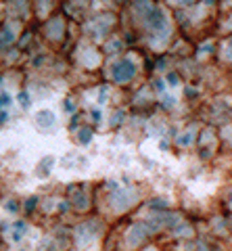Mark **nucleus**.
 <instances>
[{"instance_id": "0eeeda50", "label": "nucleus", "mask_w": 232, "mask_h": 251, "mask_svg": "<svg viewBox=\"0 0 232 251\" xmlns=\"http://www.w3.org/2000/svg\"><path fill=\"white\" fill-rule=\"evenodd\" d=\"M19 100H21V103H23V105H27V103H29L27 94H19Z\"/></svg>"}, {"instance_id": "f03ea898", "label": "nucleus", "mask_w": 232, "mask_h": 251, "mask_svg": "<svg viewBox=\"0 0 232 251\" xmlns=\"http://www.w3.org/2000/svg\"><path fill=\"white\" fill-rule=\"evenodd\" d=\"M195 251H226V247H224V243L213 239L211 234H203V237L195 239Z\"/></svg>"}, {"instance_id": "1a4fd4ad", "label": "nucleus", "mask_w": 232, "mask_h": 251, "mask_svg": "<svg viewBox=\"0 0 232 251\" xmlns=\"http://www.w3.org/2000/svg\"><path fill=\"white\" fill-rule=\"evenodd\" d=\"M140 251H159V249H157V247H153V245H151V247H142Z\"/></svg>"}, {"instance_id": "20e7f679", "label": "nucleus", "mask_w": 232, "mask_h": 251, "mask_svg": "<svg viewBox=\"0 0 232 251\" xmlns=\"http://www.w3.org/2000/svg\"><path fill=\"white\" fill-rule=\"evenodd\" d=\"M36 122H38V126L46 128V126H52V124H55V115H52L50 111H40V113L36 115Z\"/></svg>"}, {"instance_id": "423d86ee", "label": "nucleus", "mask_w": 232, "mask_h": 251, "mask_svg": "<svg viewBox=\"0 0 232 251\" xmlns=\"http://www.w3.org/2000/svg\"><path fill=\"white\" fill-rule=\"evenodd\" d=\"M9 103H11V97H6V94H0V107L9 105Z\"/></svg>"}, {"instance_id": "39448f33", "label": "nucleus", "mask_w": 232, "mask_h": 251, "mask_svg": "<svg viewBox=\"0 0 232 251\" xmlns=\"http://www.w3.org/2000/svg\"><path fill=\"white\" fill-rule=\"evenodd\" d=\"M90 138H92V132H90V130H82V132H80V143L88 145V143H90Z\"/></svg>"}, {"instance_id": "6e6552de", "label": "nucleus", "mask_w": 232, "mask_h": 251, "mask_svg": "<svg viewBox=\"0 0 232 251\" xmlns=\"http://www.w3.org/2000/svg\"><path fill=\"white\" fill-rule=\"evenodd\" d=\"M9 211H17V203L11 201V203H9Z\"/></svg>"}, {"instance_id": "9d476101", "label": "nucleus", "mask_w": 232, "mask_h": 251, "mask_svg": "<svg viewBox=\"0 0 232 251\" xmlns=\"http://www.w3.org/2000/svg\"><path fill=\"white\" fill-rule=\"evenodd\" d=\"M228 207H230V209H232V191H230V193H228Z\"/></svg>"}, {"instance_id": "7ed1b4c3", "label": "nucleus", "mask_w": 232, "mask_h": 251, "mask_svg": "<svg viewBox=\"0 0 232 251\" xmlns=\"http://www.w3.org/2000/svg\"><path fill=\"white\" fill-rule=\"evenodd\" d=\"M113 77L117 82H123V80H130V77L134 75V67H132V63H128V61H119V63H115L113 65Z\"/></svg>"}, {"instance_id": "f257e3e1", "label": "nucleus", "mask_w": 232, "mask_h": 251, "mask_svg": "<svg viewBox=\"0 0 232 251\" xmlns=\"http://www.w3.org/2000/svg\"><path fill=\"white\" fill-rule=\"evenodd\" d=\"M153 230L149 228L146 222H134L130 224V228L126 230V237H123V243H126L128 251H140L142 247H146V243L151 241Z\"/></svg>"}]
</instances>
